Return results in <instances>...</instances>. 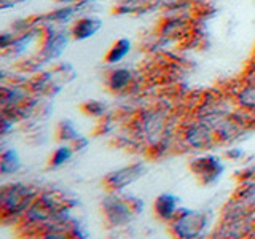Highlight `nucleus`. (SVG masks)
I'll list each match as a JSON object with an SVG mask.
<instances>
[{
	"instance_id": "obj_15",
	"label": "nucleus",
	"mask_w": 255,
	"mask_h": 239,
	"mask_svg": "<svg viewBox=\"0 0 255 239\" xmlns=\"http://www.w3.org/2000/svg\"><path fill=\"white\" fill-rule=\"evenodd\" d=\"M239 102L241 106H244L246 109H255V88L249 86L239 94Z\"/></svg>"
},
{
	"instance_id": "obj_9",
	"label": "nucleus",
	"mask_w": 255,
	"mask_h": 239,
	"mask_svg": "<svg viewBox=\"0 0 255 239\" xmlns=\"http://www.w3.org/2000/svg\"><path fill=\"white\" fill-rule=\"evenodd\" d=\"M131 50V42L128 38H120L117 42L112 45V48L109 50L107 56H106V61L109 64H117L122 59H125V56L129 53Z\"/></svg>"
},
{
	"instance_id": "obj_3",
	"label": "nucleus",
	"mask_w": 255,
	"mask_h": 239,
	"mask_svg": "<svg viewBox=\"0 0 255 239\" xmlns=\"http://www.w3.org/2000/svg\"><path fill=\"white\" fill-rule=\"evenodd\" d=\"M143 172H145V166L143 164H132L129 167H123V169H118L115 172H112L110 175H107L106 183L109 188L118 190V188L129 185V183L137 180L139 177H142Z\"/></svg>"
},
{
	"instance_id": "obj_13",
	"label": "nucleus",
	"mask_w": 255,
	"mask_h": 239,
	"mask_svg": "<svg viewBox=\"0 0 255 239\" xmlns=\"http://www.w3.org/2000/svg\"><path fill=\"white\" fill-rule=\"evenodd\" d=\"M131 82V72L128 69H117L112 72V75L109 78V85L112 86V90L120 91L126 88Z\"/></svg>"
},
{
	"instance_id": "obj_17",
	"label": "nucleus",
	"mask_w": 255,
	"mask_h": 239,
	"mask_svg": "<svg viewBox=\"0 0 255 239\" xmlns=\"http://www.w3.org/2000/svg\"><path fill=\"white\" fill-rule=\"evenodd\" d=\"M61 129H62V139H72V137H78V134L75 131V127L72 126L69 121H62L61 124Z\"/></svg>"
},
{
	"instance_id": "obj_1",
	"label": "nucleus",
	"mask_w": 255,
	"mask_h": 239,
	"mask_svg": "<svg viewBox=\"0 0 255 239\" xmlns=\"http://www.w3.org/2000/svg\"><path fill=\"white\" fill-rule=\"evenodd\" d=\"M32 198H34V191L29 187L21 185V183H14L3 188L2 191V207L3 211L8 212H22L27 209Z\"/></svg>"
},
{
	"instance_id": "obj_16",
	"label": "nucleus",
	"mask_w": 255,
	"mask_h": 239,
	"mask_svg": "<svg viewBox=\"0 0 255 239\" xmlns=\"http://www.w3.org/2000/svg\"><path fill=\"white\" fill-rule=\"evenodd\" d=\"M72 156V150L69 147H59L58 150L54 151V155H53V159H51V164L53 166H59L62 163H66L69 161Z\"/></svg>"
},
{
	"instance_id": "obj_11",
	"label": "nucleus",
	"mask_w": 255,
	"mask_h": 239,
	"mask_svg": "<svg viewBox=\"0 0 255 239\" xmlns=\"http://www.w3.org/2000/svg\"><path fill=\"white\" fill-rule=\"evenodd\" d=\"M106 214L110 217L112 223H117V225L129 219V209H128V206L125 203L117 201V198L115 201H112L110 204L106 206Z\"/></svg>"
},
{
	"instance_id": "obj_4",
	"label": "nucleus",
	"mask_w": 255,
	"mask_h": 239,
	"mask_svg": "<svg viewBox=\"0 0 255 239\" xmlns=\"http://www.w3.org/2000/svg\"><path fill=\"white\" fill-rule=\"evenodd\" d=\"M69 43V35L66 32H48L42 45V56L45 59L59 58Z\"/></svg>"
},
{
	"instance_id": "obj_8",
	"label": "nucleus",
	"mask_w": 255,
	"mask_h": 239,
	"mask_svg": "<svg viewBox=\"0 0 255 239\" xmlns=\"http://www.w3.org/2000/svg\"><path fill=\"white\" fill-rule=\"evenodd\" d=\"M155 211L158 214V217H161L163 220L172 219L177 214V198L172 195L158 196V199L155 201Z\"/></svg>"
},
{
	"instance_id": "obj_7",
	"label": "nucleus",
	"mask_w": 255,
	"mask_h": 239,
	"mask_svg": "<svg viewBox=\"0 0 255 239\" xmlns=\"http://www.w3.org/2000/svg\"><path fill=\"white\" fill-rule=\"evenodd\" d=\"M212 132H211V127L204 124V123H198L193 127H190L188 132H187V140L191 143L193 147L198 148H203L207 147L209 143L212 142Z\"/></svg>"
},
{
	"instance_id": "obj_5",
	"label": "nucleus",
	"mask_w": 255,
	"mask_h": 239,
	"mask_svg": "<svg viewBox=\"0 0 255 239\" xmlns=\"http://www.w3.org/2000/svg\"><path fill=\"white\" fill-rule=\"evenodd\" d=\"M102 29V21L96 16H82L72 26V38L75 40H86L96 35Z\"/></svg>"
},
{
	"instance_id": "obj_6",
	"label": "nucleus",
	"mask_w": 255,
	"mask_h": 239,
	"mask_svg": "<svg viewBox=\"0 0 255 239\" xmlns=\"http://www.w3.org/2000/svg\"><path fill=\"white\" fill-rule=\"evenodd\" d=\"M193 171L196 172V175H201L203 182L209 183V182H214L222 174L223 166L220 164L219 158L207 156V158L196 159V163L193 164Z\"/></svg>"
},
{
	"instance_id": "obj_14",
	"label": "nucleus",
	"mask_w": 255,
	"mask_h": 239,
	"mask_svg": "<svg viewBox=\"0 0 255 239\" xmlns=\"http://www.w3.org/2000/svg\"><path fill=\"white\" fill-rule=\"evenodd\" d=\"M0 169H2L3 174H11L19 169V156L14 150H5L2 153Z\"/></svg>"
},
{
	"instance_id": "obj_18",
	"label": "nucleus",
	"mask_w": 255,
	"mask_h": 239,
	"mask_svg": "<svg viewBox=\"0 0 255 239\" xmlns=\"http://www.w3.org/2000/svg\"><path fill=\"white\" fill-rule=\"evenodd\" d=\"M185 2H187V0H158L159 5L164 6V8H169V10H172V8H177V6H182Z\"/></svg>"
},
{
	"instance_id": "obj_12",
	"label": "nucleus",
	"mask_w": 255,
	"mask_h": 239,
	"mask_svg": "<svg viewBox=\"0 0 255 239\" xmlns=\"http://www.w3.org/2000/svg\"><path fill=\"white\" fill-rule=\"evenodd\" d=\"M185 29V19L183 18H171V19H164L159 26V34L163 37H174L179 35Z\"/></svg>"
},
{
	"instance_id": "obj_10",
	"label": "nucleus",
	"mask_w": 255,
	"mask_h": 239,
	"mask_svg": "<svg viewBox=\"0 0 255 239\" xmlns=\"http://www.w3.org/2000/svg\"><path fill=\"white\" fill-rule=\"evenodd\" d=\"M78 13L75 3L74 5H67V6H62V8H56L54 11L48 13L45 16H42V19L46 22H67L69 19H72L74 16Z\"/></svg>"
},
{
	"instance_id": "obj_2",
	"label": "nucleus",
	"mask_w": 255,
	"mask_h": 239,
	"mask_svg": "<svg viewBox=\"0 0 255 239\" xmlns=\"http://www.w3.org/2000/svg\"><path fill=\"white\" fill-rule=\"evenodd\" d=\"M206 227V217L201 212L183 211L174 222V233L182 238H196Z\"/></svg>"
}]
</instances>
